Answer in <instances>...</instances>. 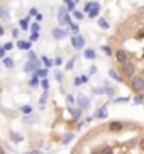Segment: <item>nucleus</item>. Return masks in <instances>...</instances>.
<instances>
[{
    "mask_svg": "<svg viewBox=\"0 0 144 154\" xmlns=\"http://www.w3.org/2000/svg\"><path fill=\"white\" fill-rule=\"evenodd\" d=\"M136 69H137V66H136V63L132 59H129L127 63L121 64V75L124 78H132L136 75Z\"/></svg>",
    "mask_w": 144,
    "mask_h": 154,
    "instance_id": "nucleus-1",
    "label": "nucleus"
},
{
    "mask_svg": "<svg viewBox=\"0 0 144 154\" xmlns=\"http://www.w3.org/2000/svg\"><path fill=\"white\" fill-rule=\"evenodd\" d=\"M131 88H132V91H136V93H142L144 91V76L142 75H137V76H132L131 78Z\"/></svg>",
    "mask_w": 144,
    "mask_h": 154,
    "instance_id": "nucleus-2",
    "label": "nucleus"
},
{
    "mask_svg": "<svg viewBox=\"0 0 144 154\" xmlns=\"http://www.w3.org/2000/svg\"><path fill=\"white\" fill-rule=\"evenodd\" d=\"M115 59H117V63H119V64H124V63H127V61L131 59V56H129L127 49L121 48V49H117V51H115Z\"/></svg>",
    "mask_w": 144,
    "mask_h": 154,
    "instance_id": "nucleus-3",
    "label": "nucleus"
},
{
    "mask_svg": "<svg viewBox=\"0 0 144 154\" xmlns=\"http://www.w3.org/2000/svg\"><path fill=\"white\" fill-rule=\"evenodd\" d=\"M58 20H59V24H61V26L71 22L70 14H68V9H64V7H59V10H58Z\"/></svg>",
    "mask_w": 144,
    "mask_h": 154,
    "instance_id": "nucleus-4",
    "label": "nucleus"
},
{
    "mask_svg": "<svg viewBox=\"0 0 144 154\" xmlns=\"http://www.w3.org/2000/svg\"><path fill=\"white\" fill-rule=\"evenodd\" d=\"M71 46L75 48V49H83V48H85V37L80 36V34L73 36L71 37Z\"/></svg>",
    "mask_w": 144,
    "mask_h": 154,
    "instance_id": "nucleus-5",
    "label": "nucleus"
},
{
    "mask_svg": "<svg viewBox=\"0 0 144 154\" xmlns=\"http://www.w3.org/2000/svg\"><path fill=\"white\" fill-rule=\"evenodd\" d=\"M108 131H110V132H121V131H124V122H119V120L110 122V124H108Z\"/></svg>",
    "mask_w": 144,
    "mask_h": 154,
    "instance_id": "nucleus-6",
    "label": "nucleus"
},
{
    "mask_svg": "<svg viewBox=\"0 0 144 154\" xmlns=\"http://www.w3.org/2000/svg\"><path fill=\"white\" fill-rule=\"evenodd\" d=\"M78 105H80V109H88L90 107V100L86 98L85 95H80L78 97Z\"/></svg>",
    "mask_w": 144,
    "mask_h": 154,
    "instance_id": "nucleus-7",
    "label": "nucleus"
},
{
    "mask_svg": "<svg viewBox=\"0 0 144 154\" xmlns=\"http://www.w3.org/2000/svg\"><path fill=\"white\" fill-rule=\"evenodd\" d=\"M108 76L112 78V80H115V82H119V83H122L124 82V76H122V75H119L117 71H115V69H108Z\"/></svg>",
    "mask_w": 144,
    "mask_h": 154,
    "instance_id": "nucleus-8",
    "label": "nucleus"
},
{
    "mask_svg": "<svg viewBox=\"0 0 144 154\" xmlns=\"http://www.w3.org/2000/svg\"><path fill=\"white\" fill-rule=\"evenodd\" d=\"M53 37L54 39H63V37H66V31H63V29H53Z\"/></svg>",
    "mask_w": 144,
    "mask_h": 154,
    "instance_id": "nucleus-9",
    "label": "nucleus"
},
{
    "mask_svg": "<svg viewBox=\"0 0 144 154\" xmlns=\"http://www.w3.org/2000/svg\"><path fill=\"white\" fill-rule=\"evenodd\" d=\"M0 17L5 19V20H9L10 19V10H9L7 5H2V7H0Z\"/></svg>",
    "mask_w": 144,
    "mask_h": 154,
    "instance_id": "nucleus-10",
    "label": "nucleus"
},
{
    "mask_svg": "<svg viewBox=\"0 0 144 154\" xmlns=\"http://www.w3.org/2000/svg\"><path fill=\"white\" fill-rule=\"evenodd\" d=\"M99 12H100V4L99 2H95V5H93V9L88 12V17L90 19H97V15H99Z\"/></svg>",
    "mask_w": 144,
    "mask_h": 154,
    "instance_id": "nucleus-11",
    "label": "nucleus"
},
{
    "mask_svg": "<svg viewBox=\"0 0 144 154\" xmlns=\"http://www.w3.org/2000/svg\"><path fill=\"white\" fill-rule=\"evenodd\" d=\"M37 66H39V63H37V61H29V63L24 66V69H26L27 73H31V71H34V69H37Z\"/></svg>",
    "mask_w": 144,
    "mask_h": 154,
    "instance_id": "nucleus-12",
    "label": "nucleus"
},
{
    "mask_svg": "<svg viewBox=\"0 0 144 154\" xmlns=\"http://www.w3.org/2000/svg\"><path fill=\"white\" fill-rule=\"evenodd\" d=\"M32 41H17V48L19 49H31Z\"/></svg>",
    "mask_w": 144,
    "mask_h": 154,
    "instance_id": "nucleus-13",
    "label": "nucleus"
},
{
    "mask_svg": "<svg viewBox=\"0 0 144 154\" xmlns=\"http://www.w3.org/2000/svg\"><path fill=\"white\" fill-rule=\"evenodd\" d=\"M83 56H85L86 59H95L97 58V53H95V49H85Z\"/></svg>",
    "mask_w": 144,
    "mask_h": 154,
    "instance_id": "nucleus-14",
    "label": "nucleus"
},
{
    "mask_svg": "<svg viewBox=\"0 0 144 154\" xmlns=\"http://www.w3.org/2000/svg\"><path fill=\"white\" fill-rule=\"evenodd\" d=\"M105 117H107V109L105 107H102L99 112L95 113V119H105Z\"/></svg>",
    "mask_w": 144,
    "mask_h": 154,
    "instance_id": "nucleus-15",
    "label": "nucleus"
},
{
    "mask_svg": "<svg viewBox=\"0 0 144 154\" xmlns=\"http://www.w3.org/2000/svg\"><path fill=\"white\" fill-rule=\"evenodd\" d=\"M97 22H99V26H100L102 29H104V31H107V29H110V24H108L107 20H105V19H99Z\"/></svg>",
    "mask_w": 144,
    "mask_h": 154,
    "instance_id": "nucleus-16",
    "label": "nucleus"
},
{
    "mask_svg": "<svg viewBox=\"0 0 144 154\" xmlns=\"http://www.w3.org/2000/svg\"><path fill=\"white\" fill-rule=\"evenodd\" d=\"M10 139H12L14 142H20V140H22L24 137L20 136V134H17V132H10Z\"/></svg>",
    "mask_w": 144,
    "mask_h": 154,
    "instance_id": "nucleus-17",
    "label": "nucleus"
},
{
    "mask_svg": "<svg viewBox=\"0 0 144 154\" xmlns=\"http://www.w3.org/2000/svg\"><path fill=\"white\" fill-rule=\"evenodd\" d=\"M39 76H37V75H34V76L31 78V82H29V86H32V88H34V86H37L39 85Z\"/></svg>",
    "mask_w": 144,
    "mask_h": 154,
    "instance_id": "nucleus-18",
    "label": "nucleus"
},
{
    "mask_svg": "<svg viewBox=\"0 0 144 154\" xmlns=\"http://www.w3.org/2000/svg\"><path fill=\"white\" fill-rule=\"evenodd\" d=\"M102 51H104L107 56H114V54H115V53H114V49L110 48V46H102Z\"/></svg>",
    "mask_w": 144,
    "mask_h": 154,
    "instance_id": "nucleus-19",
    "label": "nucleus"
},
{
    "mask_svg": "<svg viewBox=\"0 0 144 154\" xmlns=\"http://www.w3.org/2000/svg\"><path fill=\"white\" fill-rule=\"evenodd\" d=\"M68 26H70V29H71V32L75 34V36H77L78 32H80V27H78V24H73V22H70Z\"/></svg>",
    "mask_w": 144,
    "mask_h": 154,
    "instance_id": "nucleus-20",
    "label": "nucleus"
},
{
    "mask_svg": "<svg viewBox=\"0 0 144 154\" xmlns=\"http://www.w3.org/2000/svg\"><path fill=\"white\" fill-rule=\"evenodd\" d=\"M19 26L22 27V31H26V29L29 27V20H27V19H20V22H19Z\"/></svg>",
    "mask_w": 144,
    "mask_h": 154,
    "instance_id": "nucleus-21",
    "label": "nucleus"
},
{
    "mask_svg": "<svg viewBox=\"0 0 144 154\" xmlns=\"http://www.w3.org/2000/svg\"><path fill=\"white\" fill-rule=\"evenodd\" d=\"M70 112H71V115L75 119H78L81 115V109H70Z\"/></svg>",
    "mask_w": 144,
    "mask_h": 154,
    "instance_id": "nucleus-22",
    "label": "nucleus"
},
{
    "mask_svg": "<svg viewBox=\"0 0 144 154\" xmlns=\"http://www.w3.org/2000/svg\"><path fill=\"white\" fill-rule=\"evenodd\" d=\"M93 5H95V2H86L85 7H83V10H85L86 14H88V12H90V10L93 9Z\"/></svg>",
    "mask_w": 144,
    "mask_h": 154,
    "instance_id": "nucleus-23",
    "label": "nucleus"
},
{
    "mask_svg": "<svg viewBox=\"0 0 144 154\" xmlns=\"http://www.w3.org/2000/svg\"><path fill=\"white\" fill-rule=\"evenodd\" d=\"M36 75H37L39 78H46V75H48V69H44V68H42V69H36Z\"/></svg>",
    "mask_w": 144,
    "mask_h": 154,
    "instance_id": "nucleus-24",
    "label": "nucleus"
},
{
    "mask_svg": "<svg viewBox=\"0 0 144 154\" xmlns=\"http://www.w3.org/2000/svg\"><path fill=\"white\" fill-rule=\"evenodd\" d=\"M73 15H75V19H77V20H81V19L85 17V15H83V12H80V10H73Z\"/></svg>",
    "mask_w": 144,
    "mask_h": 154,
    "instance_id": "nucleus-25",
    "label": "nucleus"
},
{
    "mask_svg": "<svg viewBox=\"0 0 144 154\" xmlns=\"http://www.w3.org/2000/svg\"><path fill=\"white\" fill-rule=\"evenodd\" d=\"M4 64L7 66V68H14V61L10 58H4Z\"/></svg>",
    "mask_w": 144,
    "mask_h": 154,
    "instance_id": "nucleus-26",
    "label": "nucleus"
},
{
    "mask_svg": "<svg viewBox=\"0 0 144 154\" xmlns=\"http://www.w3.org/2000/svg\"><path fill=\"white\" fill-rule=\"evenodd\" d=\"M142 102H144V97L142 95H141V93H139V95H137V97H134V103H142Z\"/></svg>",
    "mask_w": 144,
    "mask_h": 154,
    "instance_id": "nucleus-27",
    "label": "nucleus"
},
{
    "mask_svg": "<svg viewBox=\"0 0 144 154\" xmlns=\"http://www.w3.org/2000/svg\"><path fill=\"white\" fill-rule=\"evenodd\" d=\"M71 140H73V134H66L64 139H63V144H68V142H71Z\"/></svg>",
    "mask_w": 144,
    "mask_h": 154,
    "instance_id": "nucleus-28",
    "label": "nucleus"
},
{
    "mask_svg": "<svg viewBox=\"0 0 144 154\" xmlns=\"http://www.w3.org/2000/svg\"><path fill=\"white\" fill-rule=\"evenodd\" d=\"M20 110H22V112L26 113V115H27V113H31V112H32L31 105H24V107H22V109H20Z\"/></svg>",
    "mask_w": 144,
    "mask_h": 154,
    "instance_id": "nucleus-29",
    "label": "nucleus"
},
{
    "mask_svg": "<svg viewBox=\"0 0 144 154\" xmlns=\"http://www.w3.org/2000/svg\"><path fill=\"white\" fill-rule=\"evenodd\" d=\"M42 63H44L48 68H49V66H53V61H51V59H48L46 56H42Z\"/></svg>",
    "mask_w": 144,
    "mask_h": 154,
    "instance_id": "nucleus-30",
    "label": "nucleus"
},
{
    "mask_svg": "<svg viewBox=\"0 0 144 154\" xmlns=\"http://www.w3.org/2000/svg\"><path fill=\"white\" fill-rule=\"evenodd\" d=\"M41 85H42V88H44V90H48V88H49V82H48L46 78H42V82H41Z\"/></svg>",
    "mask_w": 144,
    "mask_h": 154,
    "instance_id": "nucleus-31",
    "label": "nucleus"
},
{
    "mask_svg": "<svg viewBox=\"0 0 144 154\" xmlns=\"http://www.w3.org/2000/svg\"><path fill=\"white\" fill-rule=\"evenodd\" d=\"M81 83H83V82H81V76H77L75 80H73V85H75V86H80Z\"/></svg>",
    "mask_w": 144,
    "mask_h": 154,
    "instance_id": "nucleus-32",
    "label": "nucleus"
},
{
    "mask_svg": "<svg viewBox=\"0 0 144 154\" xmlns=\"http://www.w3.org/2000/svg\"><path fill=\"white\" fill-rule=\"evenodd\" d=\"M46 98H48V90H44V93H42V97H41V105L46 103Z\"/></svg>",
    "mask_w": 144,
    "mask_h": 154,
    "instance_id": "nucleus-33",
    "label": "nucleus"
},
{
    "mask_svg": "<svg viewBox=\"0 0 144 154\" xmlns=\"http://www.w3.org/2000/svg\"><path fill=\"white\" fill-rule=\"evenodd\" d=\"M137 146H139V151H142V152H144V137H141V139H139Z\"/></svg>",
    "mask_w": 144,
    "mask_h": 154,
    "instance_id": "nucleus-34",
    "label": "nucleus"
},
{
    "mask_svg": "<svg viewBox=\"0 0 144 154\" xmlns=\"http://www.w3.org/2000/svg\"><path fill=\"white\" fill-rule=\"evenodd\" d=\"M73 64H75V58L70 59V61L66 63V69H73Z\"/></svg>",
    "mask_w": 144,
    "mask_h": 154,
    "instance_id": "nucleus-35",
    "label": "nucleus"
},
{
    "mask_svg": "<svg viewBox=\"0 0 144 154\" xmlns=\"http://www.w3.org/2000/svg\"><path fill=\"white\" fill-rule=\"evenodd\" d=\"M37 39H39V32H32V36H31V39H29V41H37Z\"/></svg>",
    "mask_w": 144,
    "mask_h": 154,
    "instance_id": "nucleus-36",
    "label": "nucleus"
},
{
    "mask_svg": "<svg viewBox=\"0 0 144 154\" xmlns=\"http://www.w3.org/2000/svg\"><path fill=\"white\" fill-rule=\"evenodd\" d=\"M39 29H41L39 24H32V26H31V31L32 32H39Z\"/></svg>",
    "mask_w": 144,
    "mask_h": 154,
    "instance_id": "nucleus-37",
    "label": "nucleus"
},
{
    "mask_svg": "<svg viewBox=\"0 0 144 154\" xmlns=\"http://www.w3.org/2000/svg\"><path fill=\"white\" fill-rule=\"evenodd\" d=\"M126 102H129V98H117L115 100V103H126Z\"/></svg>",
    "mask_w": 144,
    "mask_h": 154,
    "instance_id": "nucleus-38",
    "label": "nucleus"
},
{
    "mask_svg": "<svg viewBox=\"0 0 144 154\" xmlns=\"http://www.w3.org/2000/svg\"><path fill=\"white\" fill-rule=\"evenodd\" d=\"M29 61H37V59H36V54H34L32 51L29 53Z\"/></svg>",
    "mask_w": 144,
    "mask_h": 154,
    "instance_id": "nucleus-39",
    "label": "nucleus"
},
{
    "mask_svg": "<svg viewBox=\"0 0 144 154\" xmlns=\"http://www.w3.org/2000/svg\"><path fill=\"white\" fill-rule=\"evenodd\" d=\"M29 14H31V15H34V17H36V15L39 14V12H37V9H34V7H32V9L29 10Z\"/></svg>",
    "mask_w": 144,
    "mask_h": 154,
    "instance_id": "nucleus-40",
    "label": "nucleus"
},
{
    "mask_svg": "<svg viewBox=\"0 0 144 154\" xmlns=\"http://www.w3.org/2000/svg\"><path fill=\"white\" fill-rule=\"evenodd\" d=\"M4 48H5V51H10V49L14 48V44H12V42H7V44L4 46Z\"/></svg>",
    "mask_w": 144,
    "mask_h": 154,
    "instance_id": "nucleus-41",
    "label": "nucleus"
},
{
    "mask_svg": "<svg viewBox=\"0 0 144 154\" xmlns=\"http://www.w3.org/2000/svg\"><path fill=\"white\" fill-rule=\"evenodd\" d=\"M66 9L68 10H75V2H73V4H70V5H66Z\"/></svg>",
    "mask_w": 144,
    "mask_h": 154,
    "instance_id": "nucleus-42",
    "label": "nucleus"
},
{
    "mask_svg": "<svg viewBox=\"0 0 144 154\" xmlns=\"http://www.w3.org/2000/svg\"><path fill=\"white\" fill-rule=\"evenodd\" d=\"M68 103H73V102H75V98H73V95H68Z\"/></svg>",
    "mask_w": 144,
    "mask_h": 154,
    "instance_id": "nucleus-43",
    "label": "nucleus"
},
{
    "mask_svg": "<svg viewBox=\"0 0 144 154\" xmlns=\"http://www.w3.org/2000/svg\"><path fill=\"white\" fill-rule=\"evenodd\" d=\"M56 80H58V82H61V80H63V75H61V73H56Z\"/></svg>",
    "mask_w": 144,
    "mask_h": 154,
    "instance_id": "nucleus-44",
    "label": "nucleus"
},
{
    "mask_svg": "<svg viewBox=\"0 0 144 154\" xmlns=\"http://www.w3.org/2000/svg\"><path fill=\"white\" fill-rule=\"evenodd\" d=\"M12 36H14V37L19 36V29H14V31H12Z\"/></svg>",
    "mask_w": 144,
    "mask_h": 154,
    "instance_id": "nucleus-45",
    "label": "nucleus"
},
{
    "mask_svg": "<svg viewBox=\"0 0 144 154\" xmlns=\"http://www.w3.org/2000/svg\"><path fill=\"white\" fill-rule=\"evenodd\" d=\"M93 73H97V66H92L90 68V75H93Z\"/></svg>",
    "mask_w": 144,
    "mask_h": 154,
    "instance_id": "nucleus-46",
    "label": "nucleus"
},
{
    "mask_svg": "<svg viewBox=\"0 0 144 154\" xmlns=\"http://www.w3.org/2000/svg\"><path fill=\"white\" fill-rule=\"evenodd\" d=\"M81 82L86 83V82H88V76H85V75H83V76H81Z\"/></svg>",
    "mask_w": 144,
    "mask_h": 154,
    "instance_id": "nucleus-47",
    "label": "nucleus"
},
{
    "mask_svg": "<svg viewBox=\"0 0 144 154\" xmlns=\"http://www.w3.org/2000/svg\"><path fill=\"white\" fill-rule=\"evenodd\" d=\"M73 2H75V0H64V4H66V5H70V4H73Z\"/></svg>",
    "mask_w": 144,
    "mask_h": 154,
    "instance_id": "nucleus-48",
    "label": "nucleus"
},
{
    "mask_svg": "<svg viewBox=\"0 0 144 154\" xmlns=\"http://www.w3.org/2000/svg\"><path fill=\"white\" fill-rule=\"evenodd\" d=\"M5 54V48H2V49H0V56H4Z\"/></svg>",
    "mask_w": 144,
    "mask_h": 154,
    "instance_id": "nucleus-49",
    "label": "nucleus"
},
{
    "mask_svg": "<svg viewBox=\"0 0 144 154\" xmlns=\"http://www.w3.org/2000/svg\"><path fill=\"white\" fill-rule=\"evenodd\" d=\"M0 36H4V27L0 26Z\"/></svg>",
    "mask_w": 144,
    "mask_h": 154,
    "instance_id": "nucleus-50",
    "label": "nucleus"
},
{
    "mask_svg": "<svg viewBox=\"0 0 144 154\" xmlns=\"http://www.w3.org/2000/svg\"><path fill=\"white\" fill-rule=\"evenodd\" d=\"M27 154H39V151H32V152H27Z\"/></svg>",
    "mask_w": 144,
    "mask_h": 154,
    "instance_id": "nucleus-51",
    "label": "nucleus"
},
{
    "mask_svg": "<svg viewBox=\"0 0 144 154\" xmlns=\"http://www.w3.org/2000/svg\"><path fill=\"white\" fill-rule=\"evenodd\" d=\"M0 154H5V152H4V149H2V147H0Z\"/></svg>",
    "mask_w": 144,
    "mask_h": 154,
    "instance_id": "nucleus-52",
    "label": "nucleus"
}]
</instances>
